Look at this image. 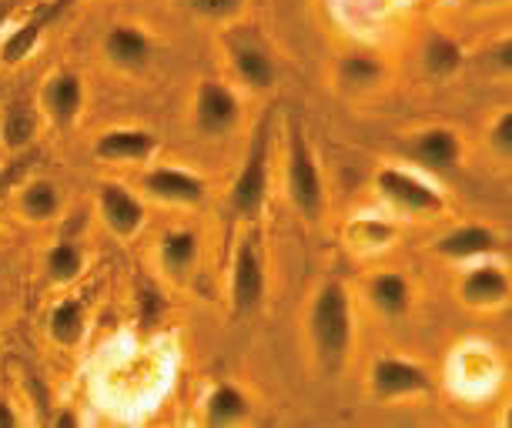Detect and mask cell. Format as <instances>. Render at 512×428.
Returning a JSON list of instances; mask_svg holds the SVG:
<instances>
[{
  "label": "cell",
  "mask_w": 512,
  "mask_h": 428,
  "mask_svg": "<svg viewBox=\"0 0 512 428\" xmlns=\"http://www.w3.org/2000/svg\"><path fill=\"white\" fill-rule=\"evenodd\" d=\"M308 338L318 365L328 375H338L349 362L352 338H355V318H352V295L342 281L328 278L318 285L312 308H308Z\"/></svg>",
  "instance_id": "obj_1"
},
{
  "label": "cell",
  "mask_w": 512,
  "mask_h": 428,
  "mask_svg": "<svg viewBox=\"0 0 512 428\" xmlns=\"http://www.w3.org/2000/svg\"><path fill=\"white\" fill-rule=\"evenodd\" d=\"M285 191L292 208L302 214L305 221H318L325 214V181L322 168H318L315 148L308 141L305 128L292 121L288 128V154H285Z\"/></svg>",
  "instance_id": "obj_2"
},
{
  "label": "cell",
  "mask_w": 512,
  "mask_h": 428,
  "mask_svg": "<svg viewBox=\"0 0 512 428\" xmlns=\"http://www.w3.org/2000/svg\"><path fill=\"white\" fill-rule=\"evenodd\" d=\"M268 184H272V118H262L231 184V211L241 221H255L268 201Z\"/></svg>",
  "instance_id": "obj_3"
},
{
  "label": "cell",
  "mask_w": 512,
  "mask_h": 428,
  "mask_svg": "<svg viewBox=\"0 0 512 428\" xmlns=\"http://www.w3.org/2000/svg\"><path fill=\"white\" fill-rule=\"evenodd\" d=\"M375 191L385 204H392L395 211L409 214V218H432V214H442V208H446L436 184L402 168H382L375 174Z\"/></svg>",
  "instance_id": "obj_4"
},
{
  "label": "cell",
  "mask_w": 512,
  "mask_h": 428,
  "mask_svg": "<svg viewBox=\"0 0 512 428\" xmlns=\"http://www.w3.org/2000/svg\"><path fill=\"white\" fill-rule=\"evenodd\" d=\"M265 288H268V278H265L262 251H258L255 238L245 235L238 241L235 258H231V285H228L231 315H235V318L255 315V311L262 308V301H265Z\"/></svg>",
  "instance_id": "obj_5"
},
{
  "label": "cell",
  "mask_w": 512,
  "mask_h": 428,
  "mask_svg": "<svg viewBox=\"0 0 512 428\" xmlns=\"http://www.w3.org/2000/svg\"><path fill=\"white\" fill-rule=\"evenodd\" d=\"M369 385H372V395L382 398V402L419 398V395H429L432 388H436L429 368L412 362V358H399V355L375 358L372 372H369Z\"/></svg>",
  "instance_id": "obj_6"
},
{
  "label": "cell",
  "mask_w": 512,
  "mask_h": 428,
  "mask_svg": "<svg viewBox=\"0 0 512 428\" xmlns=\"http://www.w3.org/2000/svg\"><path fill=\"white\" fill-rule=\"evenodd\" d=\"M241 121V104L235 91L221 81H205L198 84V94H195V128L201 138H225L238 128Z\"/></svg>",
  "instance_id": "obj_7"
},
{
  "label": "cell",
  "mask_w": 512,
  "mask_h": 428,
  "mask_svg": "<svg viewBox=\"0 0 512 428\" xmlns=\"http://www.w3.org/2000/svg\"><path fill=\"white\" fill-rule=\"evenodd\" d=\"M402 151L409 154L415 164H422L425 171H436V174H449L462 164V138L452 128L415 131L412 138L402 144Z\"/></svg>",
  "instance_id": "obj_8"
},
{
  "label": "cell",
  "mask_w": 512,
  "mask_h": 428,
  "mask_svg": "<svg viewBox=\"0 0 512 428\" xmlns=\"http://www.w3.org/2000/svg\"><path fill=\"white\" fill-rule=\"evenodd\" d=\"M141 188L151 194L154 201L164 204H185V208H198L205 201V181L198 174H191L185 168H175V164H161V168H151L141 174Z\"/></svg>",
  "instance_id": "obj_9"
},
{
  "label": "cell",
  "mask_w": 512,
  "mask_h": 428,
  "mask_svg": "<svg viewBox=\"0 0 512 428\" xmlns=\"http://www.w3.org/2000/svg\"><path fill=\"white\" fill-rule=\"evenodd\" d=\"M98 211H101L108 231L118 238H134L144 228V218H148V211H144L138 194L128 191L124 184H114V181H104L98 188Z\"/></svg>",
  "instance_id": "obj_10"
},
{
  "label": "cell",
  "mask_w": 512,
  "mask_h": 428,
  "mask_svg": "<svg viewBox=\"0 0 512 428\" xmlns=\"http://www.w3.org/2000/svg\"><path fill=\"white\" fill-rule=\"evenodd\" d=\"M509 295H512L509 271L486 258H482V265H472L459 281V298L469 308H502Z\"/></svg>",
  "instance_id": "obj_11"
},
{
  "label": "cell",
  "mask_w": 512,
  "mask_h": 428,
  "mask_svg": "<svg viewBox=\"0 0 512 428\" xmlns=\"http://www.w3.org/2000/svg\"><path fill=\"white\" fill-rule=\"evenodd\" d=\"M502 235H496L492 228L486 225H459L452 228L449 235H442L436 241V255L446 258V261H482V258H492V255H502Z\"/></svg>",
  "instance_id": "obj_12"
},
{
  "label": "cell",
  "mask_w": 512,
  "mask_h": 428,
  "mask_svg": "<svg viewBox=\"0 0 512 428\" xmlns=\"http://www.w3.org/2000/svg\"><path fill=\"white\" fill-rule=\"evenodd\" d=\"M158 151V138L144 128H111L94 141V158L108 164H144Z\"/></svg>",
  "instance_id": "obj_13"
},
{
  "label": "cell",
  "mask_w": 512,
  "mask_h": 428,
  "mask_svg": "<svg viewBox=\"0 0 512 428\" xmlns=\"http://www.w3.org/2000/svg\"><path fill=\"white\" fill-rule=\"evenodd\" d=\"M104 57L121 67V71H144V67L151 64L154 57V44L144 27L138 24H114L108 27V34H104Z\"/></svg>",
  "instance_id": "obj_14"
},
{
  "label": "cell",
  "mask_w": 512,
  "mask_h": 428,
  "mask_svg": "<svg viewBox=\"0 0 512 428\" xmlns=\"http://www.w3.org/2000/svg\"><path fill=\"white\" fill-rule=\"evenodd\" d=\"M84 107V81L77 77L74 71H61V74H51L44 81V91H41V111L44 118L57 124V128H67V124L77 121Z\"/></svg>",
  "instance_id": "obj_15"
},
{
  "label": "cell",
  "mask_w": 512,
  "mask_h": 428,
  "mask_svg": "<svg viewBox=\"0 0 512 428\" xmlns=\"http://www.w3.org/2000/svg\"><path fill=\"white\" fill-rule=\"evenodd\" d=\"M231 64H235L238 81L251 91H268L278 81V67L272 54L258 41H235L231 44Z\"/></svg>",
  "instance_id": "obj_16"
},
{
  "label": "cell",
  "mask_w": 512,
  "mask_h": 428,
  "mask_svg": "<svg viewBox=\"0 0 512 428\" xmlns=\"http://www.w3.org/2000/svg\"><path fill=\"white\" fill-rule=\"evenodd\" d=\"M385 77H389V71H385V64L375 54L352 51V54L338 57L335 81H338V87H342V91H352V94L375 91V87L385 84Z\"/></svg>",
  "instance_id": "obj_17"
},
{
  "label": "cell",
  "mask_w": 512,
  "mask_h": 428,
  "mask_svg": "<svg viewBox=\"0 0 512 428\" xmlns=\"http://www.w3.org/2000/svg\"><path fill=\"white\" fill-rule=\"evenodd\" d=\"M369 301L375 305V311H382V315L392 321L409 315V308H412L409 278L399 275V271H379V275L369 281Z\"/></svg>",
  "instance_id": "obj_18"
},
{
  "label": "cell",
  "mask_w": 512,
  "mask_h": 428,
  "mask_svg": "<svg viewBox=\"0 0 512 428\" xmlns=\"http://www.w3.org/2000/svg\"><path fill=\"white\" fill-rule=\"evenodd\" d=\"M251 415V398L238 385L221 382L205 395V425H241Z\"/></svg>",
  "instance_id": "obj_19"
},
{
  "label": "cell",
  "mask_w": 512,
  "mask_h": 428,
  "mask_svg": "<svg viewBox=\"0 0 512 428\" xmlns=\"http://www.w3.org/2000/svg\"><path fill=\"white\" fill-rule=\"evenodd\" d=\"M34 134H37L34 104L27 97H17V101L4 104V111H0V141H4V148L21 151L34 141Z\"/></svg>",
  "instance_id": "obj_20"
},
{
  "label": "cell",
  "mask_w": 512,
  "mask_h": 428,
  "mask_svg": "<svg viewBox=\"0 0 512 428\" xmlns=\"http://www.w3.org/2000/svg\"><path fill=\"white\" fill-rule=\"evenodd\" d=\"M84 328H88V308L77 298H61L51 308V318H47V332L57 345H77L84 338Z\"/></svg>",
  "instance_id": "obj_21"
},
{
  "label": "cell",
  "mask_w": 512,
  "mask_h": 428,
  "mask_svg": "<svg viewBox=\"0 0 512 428\" xmlns=\"http://www.w3.org/2000/svg\"><path fill=\"white\" fill-rule=\"evenodd\" d=\"M198 248H201V238L195 235V231L188 228H178V231H168V235L161 238V265L168 275H188L191 268H195L198 261Z\"/></svg>",
  "instance_id": "obj_22"
},
{
  "label": "cell",
  "mask_w": 512,
  "mask_h": 428,
  "mask_svg": "<svg viewBox=\"0 0 512 428\" xmlns=\"http://www.w3.org/2000/svg\"><path fill=\"white\" fill-rule=\"evenodd\" d=\"M21 214L27 221H51L57 211H61V194H57V184L47 178H34L21 188Z\"/></svg>",
  "instance_id": "obj_23"
},
{
  "label": "cell",
  "mask_w": 512,
  "mask_h": 428,
  "mask_svg": "<svg viewBox=\"0 0 512 428\" xmlns=\"http://www.w3.org/2000/svg\"><path fill=\"white\" fill-rule=\"evenodd\" d=\"M422 64L432 77H452L462 67V47L449 34H429L422 47Z\"/></svg>",
  "instance_id": "obj_24"
},
{
  "label": "cell",
  "mask_w": 512,
  "mask_h": 428,
  "mask_svg": "<svg viewBox=\"0 0 512 428\" xmlns=\"http://www.w3.org/2000/svg\"><path fill=\"white\" fill-rule=\"evenodd\" d=\"M44 271L54 285H71L84 271V251L77 241H57V245L44 255Z\"/></svg>",
  "instance_id": "obj_25"
},
{
  "label": "cell",
  "mask_w": 512,
  "mask_h": 428,
  "mask_svg": "<svg viewBox=\"0 0 512 428\" xmlns=\"http://www.w3.org/2000/svg\"><path fill=\"white\" fill-rule=\"evenodd\" d=\"M349 235H352L355 248H385L395 231H392V225H385V221H379V218H359L349 228Z\"/></svg>",
  "instance_id": "obj_26"
},
{
  "label": "cell",
  "mask_w": 512,
  "mask_h": 428,
  "mask_svg": "<svg viewBox=\"0 0 512 428\" xmlns=\"http://www.w3.org/2000/svg\"><path fill=\"white\" fill-rule=\"evenodd\" d=\"M489 148L499 154L502 161H509L512 158V114L509 111H502L496 121L489 124Z\"/></svg>",
  "instance_id": "obj_27"
},
{
  "label": "cell",
  "mask_w": 512,
  "mask_h": 428,
  "mask_svg": "<svg viewBox=\"0 0 512 428\" xmlns=\"http://www.w3.org/2000/svg\"><path fill=\"white\" fill-rule=\"evenodd\" d=\"M191 11H198L201 17H211V21H231L245 11V0H188Z\"/></svg>",
  "instance_id": "obj_28"
},
{
  "label": "cell",
  "mask_w": 512,
  "mask_h": 428,
  "mask_svg": "<svg viewBox=\"0 0 512 428\" xmlns=\"http://www.w3.org/2000/svg\"><path fill=\"white\" fill-rule=\"evenodd\" d=\"M486 61H489V67H496L499 74H509L512 71V41H509V37H502L499 44L489 47Z\"/></svg>",
  "instance_id": "obj_29"
},
{
  "label": "cell",
  "mask_w": 512,
  "mask_h": 428,
  "mask_svg": "<svg viewBox=\"0 0 512 428\" xmlns=\"http://www.w3.org/2000/svg\"><path fill=\"white\" fill-rule=\"evenodd\" d=\"M17 422H21V418H17L11 402H4V398H0V428H14Z\"/></svg>",
  "instance_id": "obj_30"
},
{
  "label": "cell",
  "mask_w": 512,
  "mask_h": 428,
  "mask_svg": "<svg viewBox=\"0 0 512 428\" xmlns=\"http://www.w3.org/2000/svg\"><path fill=\"white\" fill-rule=\"evenodd\" d=\"M21 171H24V161H17L11 171H0V191H7V184H14Z\"/></svg>",
  "instance_id": "obj_31"
},
{
  "label": "cell",
  "mask_w": 512,
  "mask_h": 428,
  "mask_svg": "<svg viewBox=\"0 0 512 428\" xmlns=\"http://www.w3.org/2000/svg\"><path fill=\"white\" fill-rule=\"evenodd\" d=\"M14 7H17V0H0V31H4V24H7V21H11Z\"/></svg>",
  "instance_id": "obj_32"
},
{
  "label": "cell",
  "mask_w": 512,
  "mask_h": 428,
  "mask_svg": "<svg viewBox=\"0 0 512 428\" xmlns=\"http://www.w3.org/2000/svg\"><path fill=\"white\" fill-rule=\"evenodd\" d=\"M54 425H77V418L64 412V415H57V418H54Z\"/></svg>",
  "instance_id": "obj_33"
},
{
  "label": "cell",
  "mask_w": 512,
  "mask_h": 428,
  "mask_svg": "<svg viewBox=\"0 0 512 428\" xmlns=\"http://www.w3.org/2000/svg\"><path fill=\"white\" fill-rule=\"evenodd\" d=\"M472 4H482V7H489V4H506V0H472Z\"/></svg>",
  "instance_id": "obj_34"
}]
</instances>
